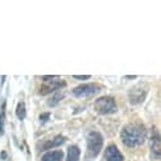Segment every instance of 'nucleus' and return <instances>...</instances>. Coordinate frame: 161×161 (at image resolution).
<instances>
[{"label":"nucleus","mask_w":161,"mask_h":161,"mask_svg":"<svg viewBox=\"0 0 161 161\" xmlns=\"http://www.w3.org/2000/svg\"><path fill=\"white\" fill-rule=\"evenodd\" d=\"M122 142L128 147H135L142 145L146 140V130L141 125H127L120 132Z\"/></svg>","instance_id":"obj_1"},{"label":"nucleus","mask_w":161,"mask_h":161,"mask_svg":"<svg viewBox=\"0 0 161 161\" xmlns=\"http://www.w3.org/2000/svg\"><path fill=\"white\" fill-rule=\"evenodd\" d=\"M103 148V136L99 132H90L88 135V156L97 157Z\"/></svg>","instance_id":"obj_2"},{"label":"nucleus","mask_w":161,"mask_h":161,"mask_svg":"<svg viewBox=\"0 0 161 161\" xmlns=\"http://www.w3.org/2000/svg\"><path fill=\"white\" fill-rule=\"evenodd\" d=\"M94 108L100 114H110V113H114L117 110V103H115L114 98L102 97V98L95 100Z\"/></svg>","instance_id":"obj_3"},{"label":"nucleus","mask_w":161,"mask_h":161,"mask_svg":"<svg viewBox=\"0 0 161 161\" xmlns=\"http://www.w3.org/2000/svg\"><path fill=\"white\" fill-rule=\"evenodd\" d=\"M99 90H100V86L98 84H84L75 88L72 90V94L77 98H86V97L95 95L97 93H99Z\"/></svg>","instance_id":"obj_4"},{"label":"nucleus","mask_w":161,"mask_h":161,"mask_svg":"<svg viewBox=\"0 0 161 161\" xmlns=\"http://www.w3.org/2000/svg\"><path fill=\"white\" fill-rule=\"evenodd\" d=\"M66 86V83L64 81V80H58V79H53L51 80V81H47L46 85H43L41 88V90H39V93H41L42 95L45 94H48L51 92H55V90H58L61 88Z\"/></svg>","instance_id":"obj_5"},{"label":"nucleus","mask_w":161,"mask_h":161,"mask_svg":"<svg viewBox=\"0 0 161 161\" xmlns=\"http://www.w3.org/2000/svg\"><path fill=\"white\" fill-rule=\"evenodd\" d=\"M104 156H105L107 161H123L125 160L123 155L120 153V151L118 150V147L114 143H112L107 147V150L104 152Z\"/></svg>","instance_id":"obj_6"},{"label":"nucleus","mask_w":161,"mask_h":161,"mask_svg":"<svg viewBox=\"0 0 161 161\" xmlns=\"http://www.w3.org/2000/svg\"><path fill=\"white\" fill-rule=\"evenodd\" d=\"M146 94H147L146 90L135 88V89H132V90L128 93V98H130V102H131L132 104H140V103H142V102L145 100Z\"/></svg>","instance_id":"obj_7"},{"label":"nucleus","mask_w":161,"mask_h":161,"mask_svg":"<svg viewBox=\"0 0 161 161\" xmlns=\"http://www.w3.org/2000/svg\"><path fill=\"white\" fill-rule=\"evenodd\" d=\"M64 160V152L57 150V151H50L43 155L42 161H62Z\"/></svg>","instance_id":"obj_8"},{"label":"nucleus","mask_w":161,"mask_h":161,"mask_svg":"<svg viewBox=\"0 0 161 161\" xmlns=\"http://www.w3.org/2000/svg\"><path fill=\"white\" fill-rule=\"evenodd\" d=\"M151 150H152V156L155 158H160V152H161V147H160V136L156 133L155 137L151 138Z\"/></svg>","instance_id":"obj_9"},{"label":"nucleus","mask_w":161,"mask_h":161,"mask_svg":"<svg viewBox=\"0 0 161 161\" xmlns=\"http://www.w3.org/2000/svg\"><path fill=\"white\" fill-rule=\"evenodd\" d=\"M64 142H65V137H64V136H56L53 140L45 142L43 146H42V148H43V150H51L52 147H58V146H61Z\"/></svg>","instance_id":"obj_10"},{"label":"nucleus","mask_w":161,"mask_h":161,"mask_svg":"<svg viewBox=\"0 0 161 161\" xmlns=\"http://www.w3.org/2000/svg\"><path fill=\"white\" fill-rule=\"evenodd\" d=\"M79 158H80V148L75 145L70 146L69 150H67L66 161H79Z\"/></svg>","instance_id":"obj_11"},{"label":"nucleus","mask_w":161,"mask_h":161,"mask_svg":"<svg viewBox=\"0 0 161 161\" xmlns=\"http://www.w3.org/2000/svg\"><path fill=\"white\" fill-rule=\"evenodd\" d=\"M15 113H17V117H18L20 120L25 118V115H27V109H25V104H24L23 102H19V103H18Z\"/></svg>","instance_id":"obj_12"},{"label":"nucleus","mask_w":161,"mask_h":161,"mask_svg":"<svg viewBox=\"0 0 161 161\" xmlns=\"http://www.w3.org/2000/svg\"><path fill=\"white\" fill-rule=\"evenodd\" d=\"M64 97H65V94L64 93H56L48 102H47V104L50 105V107H55V105H57L60 102H61V99H64Z\"/></svg>","instance_id":"obj_13"},{"label":"nucleus","mask_w":161,"mask_h":161,"mask_svg":"<svg viewBox=\"0 0 161 161\" xmlns=\"http://www.w3.org/2000/svg\"><path fill=\"white\" fill-rule=\"evenodd\" d=\"M4 122H5V103L3 104V109L0 112V136L4 135Z\"/></svg>","instance_id":"obj_14"},{"label":"nucleus","mask_w":161,"mask_h":161,"mask_svg":"<svg viewBox=\"0 0 161 161\" xmlns=\"http://www.w3.org/2000/svg\"><path fill=\"white\" fill-rule=\"evenodd\" d=\"M50 117H51L50 113H42L41 115H39V120H41L42 123H45V122H47V120L50 119Z\"/></svg>","instance_id":"obj_15"},{"label":"nucleus","mask_w":161,"mask_h":161,"mask_svg":"<svg viewBox=\"0 0 161 161\" xmlns=\"http://www.w3.org/2000/svg\"><path fill=\"white\" fill-rule=\"evenodd\" d=\"M74 79H77V80H88L90 79V75H74Z\"/></svg>","instance_id":"obj_16"},{"label":"nucleus","mask_w":161,"mask_h":161,"mask_svg":"<svg viewBox=\"0 0 161 161\" xmlns=\"http://www.w3.org/2000/svg\"><path fill=\"white\" fill-rule=\"evenodd\" d=\"M58 76H43L42 77V80L45 83H47V81H51V80H53V79H57Z\"/></svg>","instance_id":"obj_17"},{"label":"nucleus","mask_w":161,"mask_h":161,"mask_svg":"<svg viewBox=\"0 0 161 161\" xmlns=\"http://www.w3.org/2000/svg\"><path fill=\"white\" fill-rule=\"evenodd\" d=\"M0 157H2V160H5V158H7V152L3 151L2 153H0Z\"/></svg>","instance_id":"obj_18"}]
</instances>
